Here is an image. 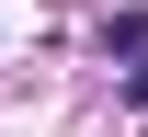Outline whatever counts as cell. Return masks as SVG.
I'll list each match as a JSON object with an SVG mask.
<instances>
[{
    "label": "cell",
    "mask_w": 148,
    "mask_h": 137,
    "mask_svg": "<svg viewBox=\"0 0 148 137\" xmlns=\"http://www.w3.org/2000/svg\"><path fill=\"white\" fill-rule=\"evenodd\" d=\"M125 103H148V69H125Z\"/></svg>",
    "instance_id": "6da1fadb"
}]
</instances>
